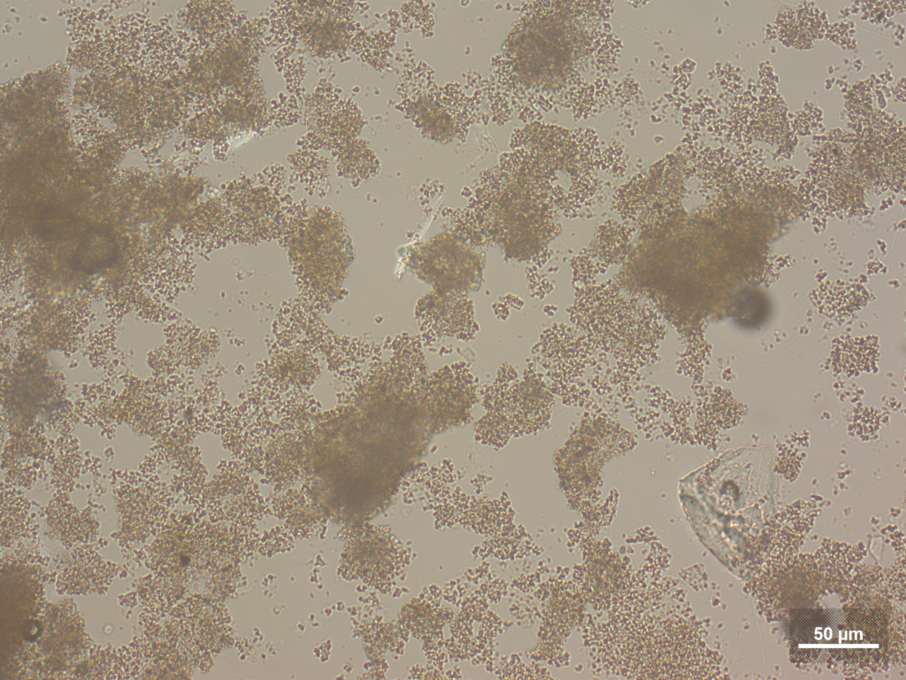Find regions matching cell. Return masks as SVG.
<instances>
[{
  "instance_id": "cell-1",
  "label": "cell",
  "mask_w": 906,
  "mask_h": 680,
  "mask_svg": "<svg viewBox=\"0 0 906 680\" xmlns=\"http://www.w3.org/2000/svg\"><path fill=\"white\" fill-rule=\"evenodd\" d=\"M827 620L818 611L801 610L792 616L790 634L793 652L799 659H817L828 641Z\"/></svg>"
}]
</instances>
